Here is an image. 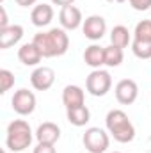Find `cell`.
<instances>
[{
    "label": "cell",
    "instance_id": "6da1fadb",
    "mask_svg": "<svg viewBox=\"0 0 151 153\" xmlns=\"http://www.w3.org/2000/svg\"><path fill=\"white\" fill-rule=\"evenodd\" d=\"M32 43L36 45L41 52V55L44 59H50V57H61L68 52L70 48V36L66 34V30L61 27V29H50L46 32H38Z\"/></svg>",
    "mask_w": 151,
    "mask_h": 153
},
{
    "label": "cell",
    "instance_id": "7a4b0ae2",
    "mask_svg": "<svg viewBox=\"0 0 151 153\" xmlns=\"http://www.w3.org/2000/svg\"><path fill=\"white\" fill-rule=\"evenodd\" d=\"M105 126H107V132L114 137V141H117L121 144L132 143L133 137H135L133 123L130 121L128 114L124 111H121V109L109 111V114L105 117Z\"/></svg>",
    "mask_w": 151,
    "mask_h": 153
},
{
    "label": "cell",
    "instance_id": "3957f363",
    "mask_svg": "<svg viewBox=\"0 0 151 153\" xmlns=\"http://www.w3.org/2000/svg\"><path fill=\"white\" fill-rule=\"evenodd\" d=\"M32 128L25 119H14L7 125V137H5V146L13 153L25 152L32 144Z\"/></svg>",
    "mask_w": 151,
    "mask_h": 153
},
{
    "label": "cell",
    "instance_id": "277c9868",
    "mask_svg": "<svg viewBox=\"0 0 151 153\" xmlns=\"http://www.w3.org/2000/svg\"><path fill=\"white\" fill-rule=\"evenodd\" d=\"M82 143L89 153H105L109 144H110V137H109V132H105L103 128L89 126L84 132Z\"/></svg>",
    "mask_w": 151,
    "mask_h": 153
},
{
    "label": "cell",
    "instance_id": "5b68a950",
    "mask_svg": "<svg viewBox=\"0 0 151 153\" xmlns=\"http://www.w3.org/2000/svg\"><path fill=\"white\" fill-rule=\"evenodd\" d=\"M112 87V76L105 70H93L87 80H85V89L93 96H105Z\"/></svg>",
    "mask_w": 151,
    "mask_h": 153
},
{
    "label": "cell",
    "instance_id": "8992f818",
    "mask_svg": "<svg viewBox=\"0 0 151 153\" xmlns=\"http://www.w3.org/2000/svg\"><path fill=\"white\" fill-rule=\"evenodd\" d=\"M36 103H38L36 94H34L32 91L25 89V87L14 91V94H13V98H11V107H13V111L20 116H30L36 111Z\"/></svg>",
    "mask_w": 151,
    "mask_h": 153
},
{
    "label": "cell",
    "instance_id": "52a82bcc",
    "mask_svg": "<svg viewBox=\"0 0 151 153\" xmlns=\"http://www.w3.org/2000/svg\"><path fill=\"white\" fill-rule=\"evenodd\" d=\"M114 93H115V100L121 105H132L139 96V85L132 78H123L115 84Z\"/></svg>",
    "mask_w": 151,
    "mask_h": 153
},
{
    "label": "cell",
    "instance_id": "ba28073f",
    "mask_svg": "<svg viewBox=\"0 0 151 153\" xmlns=\"http://www.w3.org/2000/svg\"><path fill=\"white\" fill-rule=\"evenodd\" d=\"M82 32L84 36L91 41H100L107 32V22L100 14H91L84 20L82 23Z\"/></svg>",
    "mask_w": 151,
    "mask_h": 153
},
{
    "label": "cell",
    "instance_id": "9c48e42d",
    "mask_svg": "<svg viewBox=\"0 0 151 153\" xmlns=\"http://www.w3.org/2000/svg\"><path fill=\"white\" fill-rule=\"evenodd\" d=\"M59 22H61V27H62L64 30H76V29L84 23L82 11H80L76 5H66V7H61Z\"/></svg>",
    "mask_w": 151,
    "mask_h": 153
},
{
    "label": "cell",
    "instance_id": "30bf717a",
    "mask_svg": "<svg viewBox=\"0 0 151 153\" xmlns=\"http://www.w3.org/2000/svg\"><path fill=\"white\" fill-rule=\"evenodd\" d=\"M55 82V71L48 66H38L32 75H30V84L36 91H48Z\"/></svg>",
    "mask_w": 151,
    "mask_h": 153
},
{
    "label": "cell",
    "instance_id": "8fae6325",
    "mask_svg": "<svg viewBox=\"0 0 151 153\" xmlns=\"http://www.w3.org/2000/svg\"><path fill=\"white\" fill-rule=\"evenodd\" d=\"M62 103H64L66 111L85 105V93H84V89L80 85H75V84L66 85L64 91H62Z\"/></svg>",
    "mask_w": 151,
    "mask_h": 153
},
{
    "label": "cell",
    "instance_id": "7c38bea8",
    "mask_svg": "<svg viewBox=\"0 0 151 153\" xmlns=\"http://www.w3.org/2000/svg\"><path fill=\"white\" fill-rule=\"evenodd\" d=\"M23 27L14 23V25H9L5 29H0V48L2 50H7L14 45H18L21 38H23Z\"/></svg>",
    "mask_w": 151,
    "mask_h": 153
},
{
    "label": "cell",
    "instance_id": "4fadbf2b",
    "mask_svg": "<svg viewBox=\"0 0 151 153\" xmlns=\"http://www.w3.org/2000/svg\"><path fill=\"white\" fill-rule=\"evenodd\" d=\"M36 139H38V143L55 144L61 139V128H59V125H55L52 121L41 123L38 126V130H36Z\"/></svg>",
    "mask_w": 151,
    "mask_h": 153
},
{
    "label": "cell",
    "instance_id": "5bb4252c",
    "mask_svg": "<svg viewBox=\"0 0 151 153\" xmlns=\"http://www.w3.org/2000/svg\"><path fill=\"white\" fill-rule=\"evenodd\" d=\"M18 59L21 64L25 66H38L39 62L44 59L39 52V48L34 45V43H25L18 48Z\"/></svg>",
    "mask_w": 151,
    "mask_h": 153
},
{
    "label": "cell",
    "instance_id": "9a60e30c",
    "mask_svg": "<svg viewBox=\"0 0 151 153\" xmlns=\"http://www.w3.org/2000/svg\"><path fill=\"white\" fill-rule=\"evenodd\" d=\"M84 62L93 70H100L105 64V48L100 45H91L84 52Z\"/></svg>",
    "mask_w": 151,
    "mask_h": 153
},
{
    "label": "cell",
    "instance_id": "2e32d148",
    "mask_svg": "<svg viewBox=\"0 0 151 153\" xmlns=\"http://www.w3.org/2000/svg\"><path fill=\"white\" fill-rule=\"evenodd\" d=\"M30 20L36 27H46L53 20V7L50 4H38L30 13Z\"/></svg>",
    "mask_w": 151,
    "mask_h": 153
},
{
    "label": "cell",
    "instance_id": "e0dca14e",
    "mask_svg": "<svg viewBox=\"0 0 151 153\" xmlns=\"http://www.w3.org/2000/svg\"><path fill=\"white\" fill-rule=\"evenodd\" d=\"M66 117L73 126H85L91 119V111L82 105V107H75V109H68L66 111Z\"/></svg>",
    "mask_w": 151,
    "mask_h": 153
},
{
    "label": "cell",
    "instance_id": "ac0fdd59",
    "mask_svg": "<svg viewBox=\"0 0 151 153\" xmlns=\"http://www.w3.org/2000/svg\"><path fill=\"white\" fill-rule=\"evenodd\" d=\"M110 45L119 46V48H126L128 45H132V34L124 25H115L110 30Z\"/></svg>",
    "mask_w": 151,
    "mask_h": 153
},
{
    "label": "cell",
    "instance_id": "d6986e66",
    "mask_svg": "<svg viewBox=\"0 0 151 153\" xmlns=\"http://www.w3.org/2000/svg\"><path fill=\"white\" fill-rule=\"evenodd\" d=\"M123 59H124L123 48L114 46V45L105 46V66H109V68H117V66H121Z\"/></svg>",
    "mask_w": 151,
    "mask_h": 153
},
{
    "label": "cell",
    "instance_id": "ffe728a7",
    "mask_svg": "<svg viewBox=\"0 0 151 153\" xmlns=\"http://www.w3.org/2000/svg\"><path fill=\"white\" fill-rule=\"evenodd\" d=\"M132 52L135 57L146 61L151 59V41H139V39H132Z\"/></svg>",
    "mask_w": 151,
    "mask_h": 153
},
{
    "label": "cell",
    "instance_id": "44dd1931",
    "mask_svg": "<svg viewBox=\"0 0 151 153\" xmlns=\"http://www.w3.org/2000/svg\"><path fill=\"white\" fill-rule=\"evenodd\" d=\"M133 39L139 41H151V20H142L135 25Z\"/></svg>",
    "mask_w": 151,
    "mask_h": 153
},
{
    "label": "cell",
    "instance_id": "7402d4cb",
    "mask_svg": "<svg viewBox=\"0 0 151 153\" xmlns=\"http://www.w3.org/2000/svg\"><path fill=\"white\" fill-rule=\"evenodd\" d=\"M14 85V73L9 70H0V93L5 94Z\"/></svg>",
    "mask_w": 151,
    "mask_h": 153
},
{
    "label": "cell",
    "instance_id": "603a6c76",
    "mask_svg": "<svg viewBox=\"0 0 151 153\" xmlns=\"http://www.w3.org/2000/svg\"><path fill=\"white\" fill-rule=\"evenodd\" d=\"M128 2L135 11H148L151 7V0H128Z\"/></svg>",
    "mask_w": 151,
    "mask_h": 153
},
{
    "label": "cell",
    "instance_id": "cb8c5ba5",
    "mask_svg": "<svg viewBox=\"0 0 151 153\" xmlns=\"http://www.w3.org/2000/svg\"><path fill=\"white\" fill-rule=\"evenodd\" d=\"M32 153H57L55 144H48V143H38V146L34 148Z\"/></svg>",
    "mask_w": 151,
    "mask_h": 153
},
{
    "label": "cell",
    "instance_id": "d4e9b609",
    "mask_svg": "<svg viewBox=\"0 0 151 153\" xmlns=\"http://www.w3.org/2000/svg\"><path fill=\"white\" fill-rule=\"evenodd\" d=\"M5 27H9V20H7V11L2 5L0 7V29H5Z\"/></svg>",
    "mask_w": 151,
    "mask_h": 153
},
{
    "label": "cell",
    "instance_id": "484cf974",
    "mask_svg": "<svg viewBox=\"0 0 151 153\" xmlns=\"http://www.w3.org/2000/svg\"><path fill=\"white\" fill-rule=\"evenodd\" d=\"M53 5H61V7H66V5H73L75 0H52Z\"/></svg>",
    "mask_w": 151,
    "mask_h": 153
},
{
    "label": "cell",
    "instance_id": "4316f807",
    "mask_svg": "<svg viewBox=\"0 0 151 153\" xmlns=\"http://www.w3.org/2000/svg\"><path fill=\"white\" fill-rule=\"evenodd\" d=\"M38 0H16V4L20 5V7H30V5H34Z\"/></svg>",
    "mask_w": 151,
    "mask_h": 153
},
{
    "label": "cell",
    "instance_id": "83f0119b",
    "mask_svg": "<svg viewBox=\"0 0 151 153\" xmlns=\"http://www.w3.org/2000/svg\"><path fill=\"white\" fill-rule=\"evenodd\" d=\"M107 2H110V4H123V2H126V0H107Z\"/></svg>",
    "mask_w": 151,
    "mask_h": 153
},
{
    "label": "cell",
    "instance_id": "f1b7e54d",
    "mask_svg": "<svg viewBox=\"0 0 151 153\" xmlns=\"http://www.w3.org/2000/svg\"><path fill=\"white\" fill-rule=\"evenodd\" d=\"M114 153H121V152H114Z\"/></svg>",
    "mask_w": 151,
    "mask_h": 153
},
{
    "label": "cell",
    "instance_id": "f546056e",
    "mask_svg": "<svg viewBox=\"0 0 151 153\" xmlns=\"http://www.w3.org/2000/svg\"><path fill=\"white\" fill-rule=\"evenodd\" d=\"M2 153H5V150H4V152H2Z\"/></svg>",
    "mask_w": 151,
    "mask_h": 153
},
{
    "label": "cell",
    "instance_id": "4dcf8cb0",
    "mask_svg": "<svg viewBox=\"0 0 151 153\" xmlns=\"http://www.w3.org/2000/svg\"><path fill=\"white\" fill-rule=\"evenodd\" d=\"M0 2H4V0H0Z\"/></svg>",
    "mask_w": 151,
    "mask_h": 153
}]
</instances>
